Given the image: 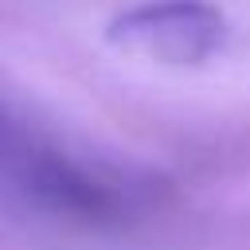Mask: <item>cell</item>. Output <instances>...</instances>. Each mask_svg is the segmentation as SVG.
I'll list each match as a JSON object with an SVG mask.
<instances>
[{
	"label": "cell",
	"instance_id": "7a4b0ae2",
	"mask_svg": "<svg viewBox=\"0 0 250 250\" xmlns=\"http://www.w3.org/2000/svg\"><path fill=\"white\" fill-rule=\"evenodd\" d=\"M227 39V20L207 0H148L109 23V43L156 62H207Z\"/></svg>",
	"mask_w": 250,
	"mask_h": 250
},
{
	"label": "cell",
	"instance_id": "6da1fadb",
	"mask_svg": "<svg viewBox=\"0 0 250 250\" xmlns=\"http://www.w3.org/2000/svg\"><path fill=\"white\" fill-rule=\"evenodd\" d=\"M0 188L23 203L98 230L141 223L156 203V180L90 156L0 98Z\"/></svg>",
	"mask_w": 250,
	"mask_h": 250
}]
</instances>
